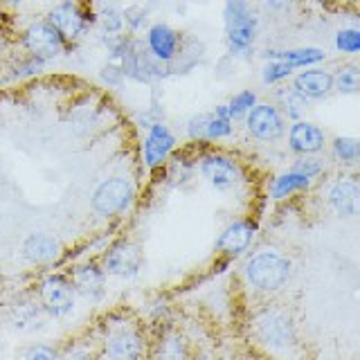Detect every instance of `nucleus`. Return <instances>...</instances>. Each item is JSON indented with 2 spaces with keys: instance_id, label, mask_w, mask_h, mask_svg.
Here are the masks:
<instances>
[{
  "instance_id": "f257e3e1",
  "label": "nucleus",
  "mask_w": 360,
  "mask_h": 360,
  "mask_svg": "<svg viewBox=\"0 0 360 360\" xmlns=\"http://www.w3.org/2000/svg\"><path fill=\"white\" fill-rule=\"evenodd\" d=\"M290 275V259L275 250V248H264V250L248 257V262L243 264V279L248 288H252L255 292H264V295L284 288Z\"/></svg>"
},
{
  "instance_id": "f03ea898",
  "label": "nucleus",
  "mask_w": 360,
  "mask_h": 360,
  "mask_svg": "<svg viewBox=\"0 0 360 360\" xmlns=\"http://www.w3.org/2000/svg\"><path fill=\"white\" fill-rule=\"evenodd\" d=\"M225 45L232 56H248L259 37V16L250 0H225L223 3Z\"/></svg>"
},
{
  "instance_id": "7ed1b4c3",
  "label": "nucleus",
  "mask_w": 360,
  "mask_h": 360,
  "mask_svg": "<svg viewBox=\"0 0 360 360\" xmlns=\"http://www.w3.org/2000/svg\"><path fill=\"white\" fill-rule=\"evenodd\" d=\"M250 335L255 345L266 347L268 352H286L297 345V326L290 313L277 307L262 309L250 320Z\"/></svg>"
},
{
  "instance_id": "20e7f679",
  "label": "nucleus",
  "mask_w": 360,
  "mask_h": 360,
  "mask_svg": "<svg viewBox=\"0 0 360 360\" xmlns=\"http://www.w3.org/2000/svg\"><path fill=\"white\" fill-rule=\"evenodd\" d=\"M135 200V185L127 176H110L95 187L90 196V205L104 219L120 217Z\"/></svg>"
},
{
  "instance_id": "39448f33",
  "label": "nucleus",
  "mask_w": 360,
  "mask_h": 360,
  "mask_svg": "<svg viewBox=\"0 0 360 360\" xmlns=\"http://www.w3.org/2000/svg\"><path fill=\"white\" fill-rule=\"evenodd\" d=\"M18 41H20L22 52L41 56V59H45L48 63H52L54 59L63 56L68 52V48H70V45L63 41L61 34L50 25L48 18L32 20L30 25L20 32Z\"/></svg>"
},
{
  "instance_id": "423d86ee",
  "label": "nucleus",
  "mask_w": 360,
  "mask_h": 360,
  "mask_svg": "<svg viewBox=\"0 0 360 360\" xmlns=\"http://www.w3.org/2000/svg\"><path fill=\"white\" fill-rule=\"evenodd\" d=\"M101 345H104V356L120 358V360L140 358L146 352L144 333L133 320L112 318L106 326V335H104V342Z\"/></svg>"
},
{
  "instance_id": "0eeeda50",
  "label": "nucleus",
  "mask_w": 360,
  "mask_h": 360,
  "mask_svg": "<svg viewBox=\"0 0 360 360\" xmlns=\"http://www.w3.org/2000/svg\"><path fill=\"white\" fill-rule=\"evenodd\" d=\"M45 18H48L50 25L61 34L68 45L82 41L95 22V16L79 5L77 0H59V3L48 11Z\"/></svg>"
},
{
  "instance_id": "6e6552de",
  "label": "nucleus",
  "mask_w": 360,
  "mask_h": 360,
  "mask_svg": "<svg viewBox=\"0 0 360 360\" xmlns=\"http://www.w3.org/2000/svg\"><path fill=\"white\" fill-rule=\"evenodd\" d=\"M200 176L217 191H232L243 183V169L239 160H234L232 155L221 153V151H210L200 155Z\"/></svg>"
},
{
  "instance_id": "1a4fd4ad",
  "label": "nucleus",
  "mask_w": 360,
  "mask_h": 360,
  "mask_svg": "<svg viewBox=\"0 0 360 360\" xmlns=\"http://www.w3.org/2000/svg\"><path fill=\"white\" fill-rule=\"evenodd\" d=\"M243 120L248 133L259 142H277L286 135V117L273 101H257Z\"/></svg>"
},
{
  "instance_id": "9d476101",
  "label": "nucleus",
  "mask_w": 360,
  "mask_h": 360,
  "mask_svg": "<svg viewBox=\"0 0 360 360\" xmlns=\"http://www.w3.org/2000/svg\"><path fill=\"white\" fill-rule=\"evenodd\" d=\"M41 307L52 318H65L75 311L77 290L72 286V279L61 273L48 275L41 281Z\"/></svg>"
},
{
  "instance_id": "9b49d317",
  "label": "nucleus",
  "mask_w": 360,
  "mask_h": 360,
  "mask_svg": "<svg viewBox=\"0 0 360 360\" xmlns=\"http://www.w3.org/2000/svg\"><path fill=\"white\" fill-rule=\"evenodd\" d=\"M230 112L225 104H219L212 112H196L194 117L187 122V135L194 142H221L230 138L232 127Z\"/></svg>"
},
{
  "instance_id": "f8f14e48",
  "label": "nucleus",
  "mask_w": 360,
  "mask_h": 360,
  "mask_svg": "<svg viewBox=\"0 0 360 360\" xmlns=\"http://www.w3.org/2000/svg\"><path fill=\"white\" fill-rule=\"evenodd\" d=\"M142 43L146 52H149L158 63L169 65L178 56L185 41H183V34L169 25V22L155 20V22H149V27L144 30Z\"/></svg>"
},
{
  "instance_id": "ddd939ff",
  "label": "nucleus",
  "mask_w": 360,
  "mask_h": 360,
  "mask_svg": "<svg viewBox=\"0 0 360 360\" xmlns=\"http://www.w3.org/2000/svg\"><path fill=\"white\" fill-rule=\"evenodd\" d=\"M142 248L133 241H117L112 243L101 257V268L106 270L108 277L131 279L140 273L142 268Z\"/></svg>"
},
{
  "instance_id": "4468645a",
  "label": "nucleus",
  "mask_w": 360,
  "mask_h": 360,
  "mask_svg": "<svg viewBox=\"0 0 360 360\" xmlns=\"http://www.w3.org/2000/svg\"><path fill=\"white\" fill-rule=\"evenodd\" d=\"M176 135L174 131L167 127L165 122H153L149 129H146V135H144V142H142V160L146 165V169H160L167 160L169 155L174 153L176 149Z\"/></svg>"
},
{
  "instance_id": "2eb2a0df",
  "label": "nucleus",
  "mask_w": 360,
  "mask_h": 360,
  "mask_svg": "<svg viewBox=\"0 0 360 360\" xmlns=\"http://www.w3.org/2000/svg\"><path fill=\"white\" fill-rule=\"evenodd\" d=\"M259 225L252 219H236L232 223H228L221 230L217 243H214V250L223 257H241L243 252H248L257 239Z\"/></svg>"
},
{
  "instance_id": "dca6fc26",
  "label": "nucleus",
  "mask_w": 360,
  "mask_h": 360,
  "mask_svg": "<svg viewBox=\"0 0 360 360\" xmlns=\"http://www.w3.org/2000/svg\"><path fill=\"white\" fill-rule=\"evenodd\" d=\"M290 86L307 101H322L333 93V72L320 65L302 68L290 77Z\"/></svg>"
},
{
  "instance_id": "f3484780",
  "label": "nucleus",
  "mask_w": 360,
  "mask_h": 360,
  "mask_svg": "<svg viewBox=\"0 0 360 360\" xmlns=\"http://www.w3.org/2000/svg\"><path fill=\"white\" fill-rule=\"evenodd\" d=\"M326 202L340 219H354L360 210V185L354 176H340L326 189Z\"/></svg>"
},
{
  "instance_id": "a211bd4d",
  "label": "nucleus",
  "mask_w": 360,
  "mask_h": 360,
  "mask_svg": "<svg viewBox=\"0 0 360 360\" xmlns=\"http://www.w3.org/2000/svg\"><path fill=\"white\" fill-rule=\"evenodd\" d=\"M326 146V133L309 120H295L288 127V149L295 155H318Z\"/></svg>"
},
{
  "instance_id": "6ab92c4d",
  "label": "nucleus",
  "mask_w": 360,
  "mask_h": 360,
  "mask_svg": "<svg viewBox=\"0 0 360 360\" xmlns=\"http://www.w3.org/2000/svg\"><path fill=\"white\" fill-rule=\"evenodd\" d=\"M106 270L97 262H86L72 270V286L77 295H82L90 302H99L106 295Z\"/></svg>"
},
{
  "instance_id": "aec40b11",
  "label": "nucleus",
  "mask_w": 360,
  "mask_h": 360,
  "mask_svg": "<svg viewBox=\"0 0 360 360\" xmlns=\"http://www.w3.org/2000/svg\"><path fill=\"white\" fill-rule=\"evenodd\" d=\"M20 255L27 264H34V266L52 264L61 255V243L56 236L48 232H32L27 239L22 241Z\"/></svg>"
},
{
  "instance_id": "412c9836",
  "label": "nucleus",
  "mask_w": 360,
  "mask_h": 360,
  "mask_svg": "<svg viewBox=\"0 0 360 360\" xmlns=\"http://www.w3.org/2000/svg\"><path fill=\"white\" fill-rule=\"evenodd\" d=\"M264 59H279L286 61L292 70H302V68L322 65L326 59V52L315 45H302V48H270L264 52Z\"/></svg>"
},
{
  "instance_id": "4be33fe9",
  "label": "nucleus",
  "mask_w": 360,
  "mask_h": 360,
  "mask_svg": "<svg viewBox=\"0 0 360 360\" xmlns=\"http://www.w3.org/2000/svg\"><path fill=\"white\" fill-rule=\"evenodd\" d=\"M313 183V178H309L307 174L297 172V169H286V172H281L279 176L273 178V183H270V198L273 200H286L290 196L300 194V191H307Z\"/></svg>"
},
{
  "instance_id": "5701e85b",
  "label": "nucleus",
  "mask_w": 360,
  "mask_h": 360,
  "mask_svg": "<svg viewBox=\"0 0 360 360\" xmlns=\"http://www.w3.org/2000/svg\"><path fill=\"white\" fill-rule=\"evenodd\" d=\"M273 104L281 110V115H284L286 120L295 122V120H302L304 117L309 101L304 99L292 86L279 84V88L275 90V101H273Z\"/></svg>"
},
{
  "instance_id": "b1692460",
  "label": "nucleus",
  "mask_w": 360,
  "mask_h": 360,
  "mask_svg": "<svg viewBox=\"0 0 360 360\" xmlns=\"http://www.w3.org/2000/svg\"><path fill=\"white\" fill-rule=\"evenodd\" d=\"M331 153L342 167H356L360 160V142L358 138H349V135H338L331 142Z\"/></svg>"
},
{
  "instance_id": "393cba45",
  "label": "nucleus",
  "mask_w": 360,
  "mask_h": 360,
  "mask_svg": "<svg viewBox=\"0 0 360 360\" xmlns=\"http://www.w3.org/2000/svg\"><path fill=\"white\" fill-rule=\"evenodd\" d=\"M333 90L340 95H358L360 90V68L356 63H345L333 72Z\"/></svg>"
},
{
  "instance_id": "a878e982",
  "label": "nucleus",
  "mask_w": 360,
  "mask_h": 360,
  "mask_svg": "<svg viewBox=\"0 0 360 360\" xmlns=\"http://www.w3.org/2000/svg\"><path fill=\"white\" fill-rule=\"evenodd\" d=\"M122 16H124V32L133 34V37L142 34L151 22L149 9H146L144 5H129L127 9H122Z\"/></svg>"
},
{
  "instance_id": "bb28decb",
  "label": "nucleus",
  "mask_w": 360,
  "mask_h": 360,
  "mask_svg": "<svg viewBox=\"0 0 360 360\" xmlns=\"http://www.w3.org/2000/svg\"><path fill=\"white\" fill-rule=\"evenodd\" d=\"M292 75H295V70H292L286 61H279V59H266V63L262 68V82L266 86L286 84V82H290Z\"/></svg>"
},
{
  "instance_id": "cd10ccee",
  "label": "nucleus",
  "mask_w": 360,
  "mask_h": 360,
  "mask_svg": "<svg viewBox=\"0 0 360 360\" xmlns=\"http://www.w3.org/2000/svg\"><path fill=\"white\" fill-rule=\"evenodd\" d=\"M97 25L101 27L104 34H122L124 32V16H122V9L117 5H104L97 14H95Z\"/></svg>"
},
{
  "instance_id": "c85d7f7f",
  "label": "nucleus",
  "mask_w": 360,
  "mask_h": 360,
  "mask_svg": "<svg viewBox=\"0 0 360 360\" xmlns=\"http://www.w3.org/2000/svg\"><path fill=\"white\" fill-rule=\"evenodd\" d=\"M259 101V95L255 90H239L236 95L230 97V101L225 106H228V112H230V120L232 122H239L248 115V110H250L255 104Z\"/></svg>"
},
{
  "instance_id": "c756f323",
  "label": "nucleus",
  "mask_w": 360,
  "mask_h": 360,
  "mask_svg": "<svg viewBox=\"0 0 360 360\" xmlns=\"http://www.w3.org/2000/svg\"><path fill=\"white\" fill-rule=\"evenodd\" d=\"M333 48L345 56H356L360 52V30L358 27H342L335 32Z\"/></svg>"
},
{
  "instance_id": "7c9ffc66",
  "label": "nucleus",
  "mask_w": 360,
  "mask_h": 360,
  "mask_svg": "<svg viewBox=\"0 0 360 360\" xmlns=\"http://www.w3.org/2000/svg\"><path fill=\"white\" fill-rule=\"evenodd\" d=\"M45 68H48V61L41 59V56H34V54L25 52L14 63L11 72H14V77H18V79H30V77H39L45 70Z\"/></svg>"
},
{
  "instance_id": "2f4dec72",
  "label": "nucleus",
  "mask_w": 360,
  "mask_h": 360,
  "mask_svg": "<svg viewBox=\"0 0 360 360\" xmlns=\"http://www.w3.org/2000/svg\"><path fill=\"white\" fill-rule=\"evenodd\" d=\"M158 345H160L162 356H187V342H185V338L178 333H162Z\"/></svg>"
},
{
  "instance_id": "473e14b6",
  "label": "nucleus",
  "mask_w": 360,
  "mask_h": 360,
  "mask_svg": "<svg viewBox=\"0 0 360 360\" xmlns=\"http://www.w3.org/2000/svg\"><path fill=\"white\" fill-rule=\"evenodd\" d=\"M292 169H297V172L307 174L309 178L315 180V178H318L324 172V165L315 155H297V160L292 162Z\"/></svg>"
},
{
  "instance_id": "72a5a7b5",
  "label": "nucleus",
  "mask_w": 360,
  "mask_h": 360,
  "mask_svg": "<svg viewBox=\"0 0 360 360\" xmlns=\"http://www.w3.org/2000/svg\"><path fill=\"white\" fill-rule=\"evenodd\" d=\"M99 77H101V82L108 84V86H120L122 82H127V75H124L122 65L120 63H112V61H108L104 68H101Z\"/></svg>"
},
{
  "instance_id": "f704fd0d",
  "label": "nucleus",
  "mask_w": 360,
  "mask_h": 360,
  "mask_svg": "<svg viewBox=\"0 0 360 360\" xmlns=\"http://www.w3.org/2000/svg\"><path fill=\"white\" fill-rule=\"evenodd\" d=\"M22 356L30 358V360H52L56 356L54 349H48V347H30L22 352Z\"/></svg>"
},
{
  "instance_id": "c9c22d12",
  "label": "nucleus",
  "mask_w": 360,
  "mask_h": 360,
  "mask_svg": "<svg viewBox=\"0 0 360 360\" xmlns=\"http://www.w3.org/2000/svg\"><path fill=\"white\" fill-rule=\"evenodd\" d=\"M259 3H262L264 9L273 11V14H281V11H288L295 0H259Z\"/></svg>"
},
{
  "instance_id": "e433bc0d",
  "label": "nucleus",
  "mask_w": 360,
  "mask_h": 360,
  "mask_svg": "<svg viewBox=\"0 0 360 360\" xmlns=\"http://www.w3.org/2000/svg\"><path fill=\"white\" fill-rule=\"evenodd\" d=\"M7 50H9V34L0 27V56H3Z\"/></svg>"
},
{
  "instance_id": "4c0bfd02",
  "label": "nucleus",
  "mask_w": 360,
  "mask_h": 360,
  "mask_svg": "<svg viewBox=\"0 0 360 360\" xmlns=\"http://www.w3.org/2000/svg\"><path fill=\"white\" fill-rule=\"evenodd\" d=\"M25 3H27V0H0V5H5V7H20Z\"/></svg>"
}]
</instances>
